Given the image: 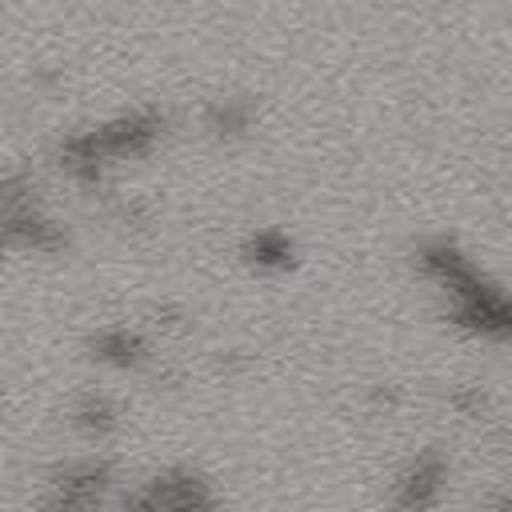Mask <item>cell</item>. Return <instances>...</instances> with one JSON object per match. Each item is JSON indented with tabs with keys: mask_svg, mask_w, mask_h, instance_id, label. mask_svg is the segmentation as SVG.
<instances>
[{
	"mask_svg": "<svg viewBox=\"0 0 512 512\" xmlns=\"http://www.w3.org/2000/svg\"><path fill=\"white\" fill-rule=\"evenodd\" d=\"M440 476H444V468H440L436 456L416 460V468L404 476V496H400V504H436V484H440Z\"/></svg>",
	"mask_w": 512,
	"mask_h": 512,
	"instance_id": "cell-1",
	"label": "cell"
},
{
	"mask_svg": "<svg viewBox=\"0 0 512 512\" xmlns=\"http://www.w3.org/2000/svg\"><path fill=\"white\" fill-rule=\"evenodd\" d=\"M96 356L108 360V364H116V368H128V364H136L144 356V344L132 332H124V328L120 332H104L96 340Z\"/></svg>",
	"mask_w": 512,
	"mask_h": 512,
	"instance_id": "cell-2",
	"label": "cell"
}]
</instances>
